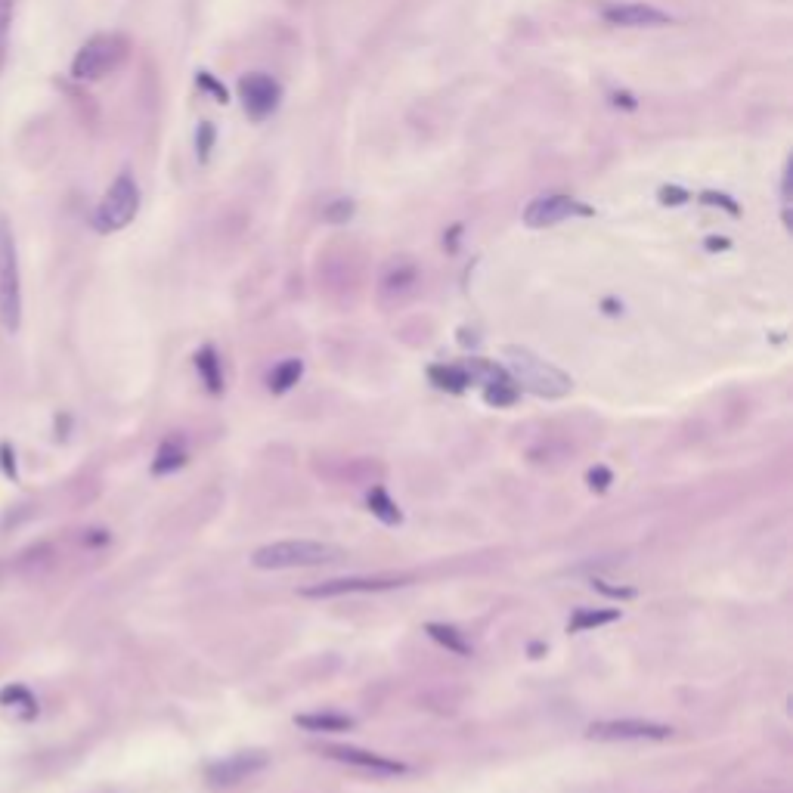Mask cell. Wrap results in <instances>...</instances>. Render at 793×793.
<instances>
[{"label":"cell","mask_w":793,"mask_h":793,"mask_svg":"<svg viewBox=\"0 0 793 793\" xmlns=\"http://www.w3.org/2000/svg\"><path fill=\"white\" fill-rule=\"evenodd\" d=\"M344 558L341 546L316 543V539H282V543L261 546L251 555V564L261 570H292V567H323Z\"/></svg>","instance_id":"7a4b0ae2"},{"label":"cell","mask_w":793,"mask_h":793,"mask_svg":"<svg viewBox=\"0 0 793 793\" xmlns=\"http://www.w3.org/2000/svg\"><path fill=\"white\" fill-rule=\"evenodd\" d=\"M0 462H4V471H7V478H16V453L7 447H0Z\"/></svg>","instance_id":"f1b7e54d"},{"label":"cell","mask_w":793,"mask_h":793,"mask_svg":"<svg viewBox=\"0 0 793 793\" xmlns=\"http://www.w3.org/2000/svg\"><path fill=\"white\" fill-rule=\"evenodd\" d=\"M13 10L16 0H0V72L7 66V53H10V25H13Z\"/></svg>","instance_id":"cb8c5ba5"},{"label":"cell","mask_w":793,"mask_h":793,"mask_svg":"<svg viewBox=\"0 0 793 793\" xmlns=\"http://www.w3.org/2000/svg\"><path fill=\"white\" fill-rule=\"evenodd\" d=\"M186 465V450H183V443L168 437L162 447H158L155 459H152V474H171L177 468Z\"/></svg>","instance_id":"ffe728a7"},{"label":"cell","mask_w":793,"mask_h":793,"mask_svg":"<svg viewBox=\"0 0 793 793\" xmlns=\"http://www.w3.org/2000/svg\"><path fill=\"white\" fill-rule=\"evenodd\" d=\"M595 211L589 205H583L580 199L574 196H564V193H546V196H536L527 208H524V224L530 230H543V227H555L561 220H570V217H592Z\"/></svg>","instance_id":"52a82bcc"},{"label":"cell","mask_w":793,"mask_h":793,"mask_svg":"<svg viewBox=\"0 0 793 793\" xmlns=\"http://www.w3.org/2000/svg\"><path fill=\"white\" fill-rule=\"evenodd\" d=\"M611 484H614V474H611L605 465H598V468H592V471H589V487H592V490H598V493H601V490H608Z\"/></svg>","instance_id":"83f0119b"},{"label":"cell","mask_w":793,"mask_h":793,"mask_svg":"<svg viewBox=\"0 0 793 793\" xmlns=\"http://www.w3.org/2000/svg\"><path fill=\"white\" fill-rule=\"evenodd\" d=\"M270 763L267 750H239V753H230L224 759H217L205 769L208 781L214 787H236L248 778H255L258 772H264Z\"/></svg>","instance_id":"ba28073f"},{"label":"cell","mask_w":793,"mask_h":793,"mask_svg":"<svg viewBox=\"0 0 793 793\" xmlns=\"http://www.w3.org/2000/svg\"><path fill=\"white\" fill-rule=\"evenodd\" d=\"M670 735V725L651 719H598L586 728V738L592 741H666Z\"/></svg>","instance_id":"8992f818"},{"label":"cell","mask_w":793,"mask_h":793,"mask_svg":"<svg viewBox=\"0 0 793 793\" xmlns=\"http://www.w3.org/2000/svg\"><path fill=\"white\" fill-rule=\"evenodd\" d=\"M592 589L601 592V595H608V598H617V601H629V598L639 595L632 586H611L608 580H598V577H592Z\"/></svg>","instance_id":"484cf974"},{"label":"cell","mask_w":793,"mask_h":793,"mask_svg":"<svg viewBox=\"0 0 793 793\" xmlns=\"http://www.w3.org/2000/svg\"><path fill=\"white\" fill-rule=\"evenodd\" d=\"M428 636L440 645V648H447L450 654H459V657H468L471 654V642L462 636V632L456 626H447V623H428L425 626Z\"/></svg>","instance_id":"e0dca14e"},{"label":"cell","mask_w":793,"mask_h":793,"mask_svg":"<svg viewBox=\"0 0 793 793\" xmlns=\"http://www.w3.org/2000/svg\"><path fill=\"white\" fill-rule=\"evenodd\" d=\"M502 360H505V372L512 375V382L521 391H530L536 397L561 400L570 394V388H574V382H570V375L564 369L546 363L543 357L527 351V347H518V344L502 347Z\"/></svg>","instance_id":"6da1fadb"},{"label":"cell","mask_w":793,"mask_h":793,"mask_svg":"<svg viewBox=\"0 0 793 793\" xmlns=\"http://www.w3.org/2000/svg\"><path fill=\"white\" fill-rule=\"evenodd\" d=\"M366 505H369V512H372L378 521H382V524H388V527H394V524L403 521V515H400V509H397V502H394L382 487H375V490L366 493Z\"/></svg>","instance_id":"7402d4cb"},{"label":"cell","mask_w":793,"mask_h":793,"mask_svg":"<svg viewBox=\"0 0 793 793\" xmlns=\"http://www.w3.org/2000/svg\"><path fill=\"white\" fill-rule=\"evenodd\" d=\"M196 146H199V158H202V162H208V152H211V146H214V128H211L208 121H202V124H199Z\"/></svg>","instance_id":"4316f807"},{"label":"cell","mask_w":793,"mask_h":793,"mask_svg":"<svg viewBox=\"0 0 793 793\" xmlns=\"http://www.w3.org/2000/svg\"><path fill=\"white\" fill-rule=\"evenodd\" d=\"M428 378H431V385H437L440 391H450V394H462L471 385L465 366H431Z\"/></svg>","instance_id":"ac0fdd59"},{"label":"cell","mask_w":793,"mask_h":793,"mask_svg":"<svg viewBox=\"0 0 793 793\" xmlns=\"http://www.w3.org/2000/svg\"><path fill=\"white\" fill-rule=\"evenodd\" d=\"M660 196H663V199H660L663 205H679V202H685V199H688V196L682 193V189H663Z\"/></svg>","instance_id":"1f68e13d"},{"label":"cell","mask_w":793,"mask_h":793,"mask_svg":"<svg viewBox=\"0 0 793 793\" xmlns=\"http://www.w3.org/2000/svg\"><path fill=\"white\" fill-rule=\"evenodd\" d=\"M416 285H419V267L409 258H397L385 267L382 282H378V292H382V298H388V301H400V298L416 292Z\"/></svg>","instance_id":"4fadbf2b"},{"label":"cell","mask_w":793,"mask_h":793,"mask_svg":"<svg viewBox=\"0 0 793 793\" xmlns=\"http://www.w3.org/2000/svg\"><path fill=\"white\" fill-rule=\"evenodd\" d=\"M137 211H140V186H137V180L128 171H124L106 189V196L100 199L97 211H93L90 224H93V230H97V233L109 236V233H118L124 227H131Z\"/></svg>","instance_id":"277c9868"},{"label":"cell","mask_w":793,"mask_h":793,"mask_svg":"<svg viewBox=\"0 0 793 793\" xmlns=\"http://www.w3.org/2000/svg\"><path fill=\"white\" fill-rule=\"evenodd\" d=\"M199 84H202V87H208V90H214L220 103H227V90H224V87H220V84H217V81H214V78H211L208 72H199Z\"/></svg>","instance_id":"f546056e"},{"label":"cell","mask_w":793,"mask_h":793,"mask_svg":"<svg viewBox=\"0 0 793 793\" xmlns=\"http://www.w3.org/2000/svg\"><path fill=\"white\" fill-rule=\"evenodd\" d=\"M605 22L617 25V28H657V25H670L673 16L663 13L651 4H614L605 7Z\"/></svg>","instance_id":"7c38bea8"},{"label":"cell","mask_w":793,"mask_h":793,"mask_svg":"<svg viewBox=\"0 0 793 793\" xmlns=\"http://www.w3.org/2000/svg\"><path fill=\"white\" fill-rule=\"evenodd\" d=\"M406 577H341V580H326L301 589L304 598H338V595H354V592H388L397 586H406Z\"/></svg>","instance_id":"30bf717a"},{"label":"cell","mask_w":793,"mask_h":793,"mask_svg":"<svg viewBox=\"0 0 793 793\" xmlns=\"http://www.w3.org/2000/svg\"><path fill=\"white\" fill-rule=\"evenodd\" d=\"M329 759L335 763H344V766H354V769H363V772H372V775H382V778H397V775H406L409 766L400 763V759H391V756H382V753H372V750H360V747H326L323 750Z\"/></svg>","instance_id":"8fae6325"},{"label":"cell","mask_w":793,"mask_h":793,"mask_svg":"<svg viewBox=\"0 0 793 793\" xmlns=\"http://www.w3.org/2000/svg\"><path fill=\"white\" fill-rule=\"evenodd\" d=\"M354 211H357L354 199H332V202L323 208V217L329 220V224H347V220L354 217Z\"/></svg>","instance_id":"d4e9b609"},{"label":"cell","mask_w":793,"mask_h":793,"mask_svg":"<svg viewBox=\"0 0 793 793\" xmlns=\"http://www.w3.org/2000/svg\"><path fill=\"white\" fill-rule=\"evenodd\" d=\"M704 202H707V205H725V208H728V211H732V214H738V205H735V202H728V196L704 193Z\"/></svg>","instance_id":"4dcf8cb0"},{"label":"cell","mask_w":793,"mask_h":793,"mask_svg":"<svg viewBox=\"0 0 793 793\" xmlns=\"http://www.w3.org/2000/svg\"><path fill=\"white\" fill-rule=\"evenodd\" d=\"M620 620V611L611 608V611H601V608H580L574 617L567 620V632H589V629H598V626H608Z\"/></svg>","instance_id":"44dd1931"},{"label":"cell","mask_w":793,"mask_h":793,"mask_svg":"<svg viewBox=\"0 0 793 793\" xmlns=\"http://www.w3.org/2000/svg\"><path fill=\"white\" fill-rule=\"evenodd\" d=\"M239 97H242V106H245L248 118L264 121V118H270L279 109L282 87H279L276 78H270L264 72H251V75H245L239 81Z\"/></svg>","instance_id":"9c48e42d"},{"label":"cell","mask_w":793,"mask_h":793,"mask_svg":"<svg viewBox=\"0 0 793 793\" xmlns=\"http://www.w3.org/2000/svg\"><path fill=\"white\" fill-rule=\"evenodd\" d=\"M295 725L304 728V732H313V735H335V732L354 728V719L341 716V713H301V716H295Z\"/></svg>","instance_id":"5bb4252c"},{"label":"cell","mask_w":793,"mask_h":793,"mask_svg":"<svg viewBox=\"0 0 793 793\" xmlns=\"http://www.w3.org/2000/svg\"><path fill=\"white\" fill-rule=\"evenodd\" d=\"M0 326L16 335L22 326V273L16 236L7 217H0Z\"/></svg>","instance_id":"3957f363"},{"label":"cell","mask_w":793,"mask_h":793,"mask_svg":"<svg viewBox=\"0 0 793 793\" xmlns=\"http://www.w3.org/2000/svg\"><path fill=\"white\" fill-rule=\"evenodd\" d=\"M196 369H199V378L202 385L208 388V394H224V366H220V357L211 344H205L202 351L196 354Z\"/></svg>","instance_id":"9a60e30c"},{"label":"cell","mask_w":793,"mask_h":793,"mask_svg":"<svg viewBox=\"0 0 793 793\" xmlns=\"http://www.w3.org/2000/svg\"><path fill=\"white\" fill-rule=\"evenodd\" d=\"M518 397H521V388L512 382V375H509V372L499 375V378H493V382L484 385V400H487L490 406H496V409H502V406H515Z\"/></svg>","instance_id":"d6986e66"},{"label":"cell","mask_w":793,"mask_h":793,"mask_svg":"<svg viewBox=\"0 0 793 793\" xmlns=\"http://www.w3.org/2000/svg\"><path fill=\"white\" fill-rule=\"evenodd\" d=\"M0 704H4V707H13L22 719H35V716H38L35 697H31V691L22 688V685H10V688L0 691Z\"/></svg>","instance_id":"603a6c76"},{"label":"cell","mask_w":793,"mask_h":793,"mask_svg":"<svg viewBox=\"0 0 793 793\" xmlns=\"http://www.w3.org/2000/svg\"><path fill=\"white\" fill-rule=\"evenodd\" d=\"M301 375H304V363L292 357V360H282L279 366H273V372L267 375V385L273 394H289L301 382Z\"/></svg>","instance_id":"2e32d148"},{"label":"cell","mask_w":793,"mask_h":793,"mask_svg":"<svg viewBox=\"0 0 793 793\" xmlns=\"http://www.w3.org/2000/svg\"><path fill=\"white\" fill-rule=\"evenodd\" d=\"M124 59H128V41L121 35H93L81 44V50L72 59V78L100 81L112 75Z\"/></svg>","instance_id":"5b68a950"}]
</instances>
